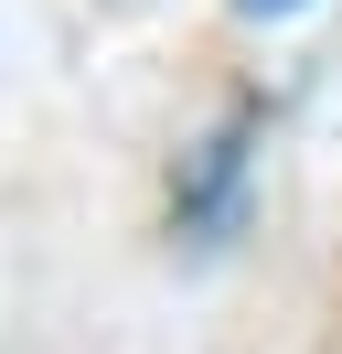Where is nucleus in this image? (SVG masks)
Wrapping results in <instances>:
<instances>
[{"mask_svg": "<svg viewBox=\"0 0 342 354\" xmlns=\"http://www.w3.org/2000/svg\"><path fill=\"white\" fill-rule=\"evenodd\" d=\"M235 11H299V0H235Z\"/></svg>", "mask_w": 342, "mask_h": 354, "instance_id": "f257e3e1", "label": "nucleus"}]
</instances>
